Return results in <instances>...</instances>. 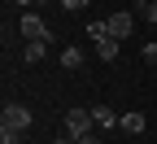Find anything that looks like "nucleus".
<instances>
[{"label": "nucleus", "mask_w": 157, "mask_h": 144, "mask_svg": "<svg viewBox=\"0 0 157 144\" xmlns=\"http://www.w3.org/2000/svg\"><path fill=\"white\" fill-rule=\"evenodd\" d=\"M87 35H92V39H96V44H101V39H105V35H109V22H87Z\"/></svg>", "instance_id": "9d476101"}, {"label": "nucleus", "mask_w": 157, "mask_h": 144, "mask_svg": "<svg viewBox=\"0 0 157 144\" xmlns=\"http://www.w3.org/2000/svg\"><path fill=\"white\" fill-rule=\"evenodd\" d=\"M61 9L66 13H78V9H87V0H61Z\"/></svg>", "instance_id": "f8f14e48"}, {"label": "nucleus", "mask_w": 157, "mask_h": 144, "mask_svg": "<svg viewBox=\"0 0 157 144\" xmlns=\"http://www.w3.org/2000/svg\"><path fill=\"white\" fill-rule=\"evenodd\" d=\"M131 26H135V18H131V13H109V35H113V39H127Z\"/></svg>", "instance_id": "39448f33"}, {"label": "nucleus", "mask_w": 157, "mask_h": 144, "mask_svg": "<svg viewBox=\"0 0 157 144\" xmlns=\"http://www.w3.org/2000/svg\"><path fill=\"white\" fill-rule=\"evenodd\" d=\"M74 144H101V135H96V131H87V135H78Z\"/></svg>", "instance_id": "2eb2a0df"}, {"label": "nucleus", "mask_w": 157, "mask_h": 144, "mask_svg": "<svg viewBox=\"0 0 157 144\" xmlns=\"http://www.w3.org/2000/svg\"><path fill=\"white\" fill-rule=\"evenodd\" d=\"M17 26H22L26 39H48V22H44L39 13H22V22H17Z\"/></svg>", "instance_id": "7ed1b4c3"}, {"label": "nucleus", "mask_w": 157, "mask_h": 144, "mask_svg": "<svg viewBox=\"0 0 157 144\" xmlns=\"http://www.w3.org/2000/svg\"><path fill=\"white\" fill-rule=\"evenodd\" d=\"M87 131H96L92 109H70V114H66V135H70V140H78V135H87Z\"/></svg>", "instance_id": "f257e3e1"}, {"label": "nucleus", "mask_w": 157, "mask_h": 144, "mask_svg": "<svg viewBox=\"0 0 157 144\" xmlns=\"http://www.w3.org/2000/svg\"><path fill=\"white\" fill-rule=\"evenodd\" d=\"M118 127H122L127 135H140V131H144V114H122V122H118Z\"/></svg>", "instance_id": "0eeeda50"}, {"label": "nucleus", "mask_w": 157, "mask_h": 144, "mask_svg": "<svg viewBox=\"0 0 157 144\" xmlns=\"http://www.w3.org/2000/svg\"><path fill=\"white\" fill-rule=\"evenodd\" d=\"M52 144H74V140H70V135H61V140H52Z\"/></svg>", "instance_id": "dca6fc26"}, {"label": "nucleus", "mask_w": 157, "mask_h": 144, "mask_svg": "<svg viewBox=\"0 0 157 144\" xmlns=\"http://www.w3.org/2000/svg\"><path fill=\"white\" fill-rule=\"evenodd\" d=\"M140 13L148 18V22H157V0H148V5H140Z\"/></svg>", "instance_id": "ddd939ff"}, {"label": "nucleus", "mask_w": 157, "mask_h": 144, "mask_svg": "<svg viewBox=\"0 0 157 144\" xmlns=\"http://www.w3.org/2000/svg\"><path fill=\"white\" fill-rule=\"evenodd\" d=\"M0 144H22V131H9V127H0Z\"/></svg>", "instance_id": "9b49d317"}, {"label": "nucleus", "mask_w": 157, "mask_h": 144, "mask_svg": "<svg viewBox=\"0 0 157 144\" xmlns=\"http://www.w3.org/2000/svg\"><path fill=\"white\" fill-rule=\"evenodd\" d=\"M0 127L22 131V135H26V127H31V109H26V105H9V109H5V118H0Z\"/></svg>", "instance_id": "f03ea898"}, {"label": "nucleus", "mask_w": 157, "mask_h": 144, "mask_svg": "<svg viewBox=\"0 0 157 144\" xmlns=\"http://www.w3.org/2000/svg\"><path fill=\"white\" fill-rule=\"evenodd\" d=\"M118 53H122V39H113V35H105L101 44H96V57L101 61H118Z\"/></svg>", "instance_id": "423d86ee"}, {"label": "nucleus", "mask_w": 157, "mask_h": 144, "mask_svg": "<svg viewBox=\"0 0 157 144\" xmlns=\"http://www.w3.org/2000/svg\"><path fill=\"white\" fill-rule=\"evenodd\" d=\"M13 5H31V0H13Z\"/></svg>", "instance_id": "f3484780"}, {"label": "nucleus", "mask_w": 157, "mask_h": 144, "mask_svg": "<svg viewBox=\"0 0 157 144\" xmlns=\"http://www.w3.org/2000/svg\"><path fill=\"white\" fill-rule=\"evenodd\" d=\"M61 66L66 70H78V66H83V48H66L61 53Z\"/></svg>", "instance_id": "1a4fd4ad"}, {"label": "nucleus", "mask_w": 157, "mask_h": 144, "mask_svg": "<svg viewBox=\"0 0 157 144\" xmlns=\"http://www.w3.org/2000/svg\"><path fill=\"white\" fill-rule=\"evenodd\" d=\"M92 118H96V131H113L118 122H122V114H113L109 105H96V109H92Z\"/></svg>", "instance_id": "20e7f679"}, {"label": "nucleus", "mask_w": 157, "mask_h": 144, "mask_svg": "<svg viewBox=\"0 0 157 144\" xmlns=\"http://www.w3.org/2000/svg\"><path fill=\"white\" fill-rule=\"evenodd\" d=\"M44 53H48V39H31V44H26V61H31V66H35V61H44Z\"/></svg>", "instance_id": "6e6552de"}, {"label": "nucleus", "mask_w": 157, "mask_h": 144, "mask_svg": "<svg viewBox=\"0 0 157 144\" xmlns=\"http://www.w3.org/2000/svg\"><path fill=\"white\" fill-rule=\"evenodd\" d=\"M144 61H153V66H157V39H148V44H144Z\"/></svg>", "instance_id": "4468645a"}, {"label": "nucleus", "mask_w": 157, "mask_h": 144, "mask_svg": "<svg viewBox=\"0 0 157 144\" xmlns=\"http://www.w3.org/2000/svg\"><path fill=\"white\" fill-rule=\"evenodd\" d=\"M140 5H148V0H140Z\"/></svg>", "instance_id": "a211bd4d"}]
</instances>
